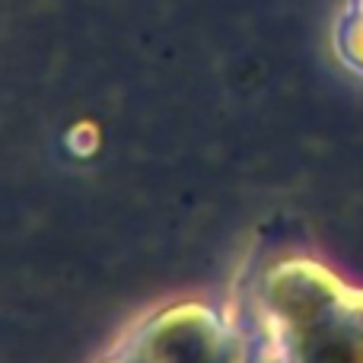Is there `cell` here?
I'll return each instance as SVG.
<instances>
[{
	"mask_svg": "<svg viewBox=\"0 0 363 363\" xmlns=\"http://www.w3.org/2000/svg\"><path fill=\"white\" fill-rule=\"evenodd\" d=\"M277 363H363V290L319 264H281L264 287Z\"/></svg>",
	"mask_w": 363,
	"mask_h": 363,
	"instance_id": "obj_1",
	"label": "cell"
}]
</instances>
